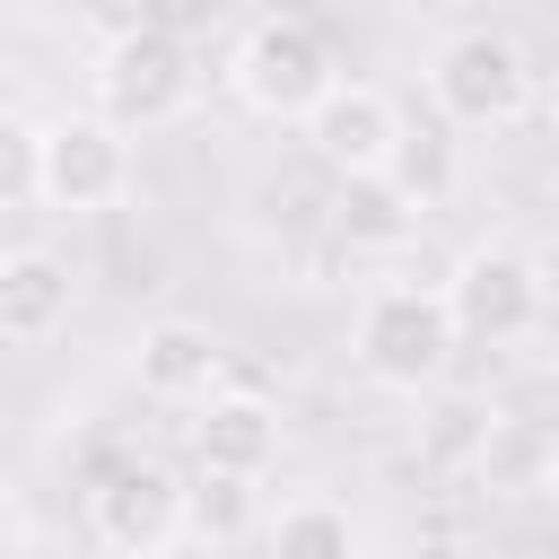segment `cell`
Segmentation results:
<instances>
[{"instance_id": "obj_1", "label": "cell", "mask_w": 559, "mask_h": 559, "mask_svg": "<svg viewBox=\"0 0 559 559\" xmlns=\"http://www.w3.org/2000/svg\"><path fill=\"white\" fill-rule=\"evenodd\" d=\"M463 332H454V306H445V280H376L358 297V323H349V358L367 384L384 393H428L445 384Z\"/></svg>"}, {"instance_id": "obj_2", "label": "cell", "mask_w": 559, "mask_h": 559, "mask_svg": "<svg viewBox=\"0 0 559 559\" xmlns=\"http://www.w3.org/2000/svg\"><path fill=\"white\" fill-rule=\"evenodd\" d=\"M533 96H542V70H533V52L515 35H498V26L437 35V52H428V105H437L445 131H515L533 114Z\"/></svg>"}, {"instance_id": "obj_3", "label": "cell", "mask_w": 559, "mask_h": 559, "mask_svg": "<svg viewBox=\"0 0 559 559\" xmlns=\"http://www.w3.org/2000/svg\"><path fill=\"white\" fill-rule=\"evenodd\" d=\"M192 87H201V70H192L183 35H166V26H122V35L96 52V70H87V105H96L105 122H122L131 140L183 122V114H192Z\"/></svg>"}, {"instance_id": "obj_4", "label": "cell", "mask_w": 559, "mask_h": 559, "mask_svg": "<svg viewBox=\"0 0 559 559\" xmlns=\"http://www.w3.org/2000/svg\"><path fill=\"white\" fill-rule=\"evenodd\" d=\"M332 79H341V70H332V44H323L306 17H288V9L253 17V26L236 35V52H227V96H236L245 114H262V122H306Z\"/></svg>"}, {"instance_id": "obj_5", "label": "cell", "mask_w": 559, "mask_h": 559, "mask_svg": "<svg viewBox=\"0 0 559 559\" xmlns=\"http://www.w3.org/2000/svg\"><path fill=\"white\" fill-rule=\"evenodd\" d=\"M445 306H454L463 349H515V341L542 323V262H533L515 236H480V245L454 253Z\"/></svg>"}, {"instance_id": "obj_6", "label": "cell", "mask_w": 559, "mask_h": 559, "mask_svg": "<svg viewBox=\"0 0 559 559\" xmlns=\"http://www.w3.org/2000/svg\"><path fill=\"white\" fill-rule=\"evenodd\" d=\"M87 533L122 559H157L175 542H192V489L175 480V463L157 454H122L96 489H87Z\"/></svg>"}, {"instance_id": "obj_7", "label": "cell", "mask_w": 559, "mask_h": 559, "mask_svg": "<svg viewBox=\"0 0 559 559\" xmlns=\"http://www.w3.org/2000/svg\"><path fill=\"white\" fill-rule=\"evenodd\" d=\"M131 192V131L105 122L96 105L87 114H61L44 122V166H35V201L61 210V218H96Z\"/></svg>"}, {"instance_id": "obj_8", "label": "cell", "mask_w": 559, "mask_h": 559, "mask_svg": "<svg viewBox=\"0 0 559 559\" xmlns=\"http://www.w3.org/2000/svg\"><path fill=\"white\" fill-rule=\"evenodd\" d=\"M297 131H306V148H314L323 175H384V166L402 157V131H411V122H402V105H393L384 87L332 79Z\"/></svg>"}, {"instance_id": "obj_9", "label": "cell", "mask_w": 559, "mask_h": 559, "mask_svg": "<svg viewBox=\"0 0 559 559\" xmlns=\"http://www.w3.org/2000/svg\"><path fill=\"white\" fill-rule=\"evenodd\" d=\"M79 314V280L52 245H0V349H44Z\"/></svg>"}, {"instance_id": "obj_10", "label": "cell", "mask_w": 559, "mask_h": 559, "mask_svg": "<svg viewBox=\"0 0 559 559\" xmlns=\"http://www.w3.org/2000/svg\"><path fill=\"white\" fill-rule=\"evenodd\" d=\"M131 376H140V393H148V402L201 411V402L227 384V349H218V332H210V323L166 314V323H148V332L131 341Z\"/></svg>"}, {"instance_id": "obj_11", "label": "cell", "mask_w": 559, "mask_h": 559, "mask_svg": "<svg viewBox=\"0 0 559 559\" xmlns=\"http://www.w3.org/2000/svg\"><path fill=\"white\" fill-rule=\"evenodd\" d=\"M192 454H201V472L262 480V472L280 463V411H271L262 393H236V384H218V393L201 402V419H192Z\"/></svg>"}, {"instance_id": "obj_12", "label": "cell", "mask_w": 559, "mask_h": 559, "mask_svg": "<svg viewBox=\"0 0 559 559\" xmlns=\"http://www.w3.org/2000/svg\"><path fill=\"white\" fill-rule=\"evenodd\" d=\"M341 192H332V236L349 245V253H393V245H411L419 236V192L384 166V175H332Z\"/></svg>"}, {"instance_id": "obj_13", "label": "cell", "mask_w": 559, "mask_h": 559, "mask_svg": "<svg viewBox=\"0 0 559 559\" xmlns=\"http://www.w3.org/2000/svg\"><path fill=\"white\" fill-rule=\"evenodd\" d=\"M262 542H271L280 559H349L367 533H358V515H349L341 498L306 489V498H280V507L262 515Z\"/></svg>"}, {"instance_id": "obj_14", "label": "cell", "mask_w": 559, "mask_h": 559, "mask_svg": "<svg viewBox=\"0 0 559 559\" xmlns=\"http://www.w3.org/2000/svg\"><path fill=\"white\" fill-rule=\"evenodd\" d=\"M550 437L533 428V419H489V437H480V480L498 489V498H542L550 489Z\"/></svg>"}, {"instance_id": "obj_15", "label": "cell", "mask_w": 559, "mask_h": 559, "mask_svg": "<svg viewBox=\"0 0 559 559\" xmlns=\"http://www.w3.org/2000/svg\"><path fill=\"white\" fill-rule=\"evenodd\" d=\"M393 175L419 192V210H437V201H445V183H454V140H445V122H437V131H402Z\"/></svg>"}, {"instance_id": "obj_16", "label": "cell", "mask_w": 559, "mask_h": 559, "mask_svg": "<svg viewBox=\"0 0 559 559\" xmlns=\"http://www.w3.org/2000/svg\"><path fill=\"white\" fill-rule=\"evenodd\" d=\"M35 166H44V122L0 114V210L35 201Z\"/></svg>"}, {"instance_id": "obj_17", "label": "cell", "mask_w": 559, "mask_h": 559, "mask_svg": "<svg viewBox=\"0 0 559 559\" xmlns=\"http://www.w3.org/2000/svg\"><path fill=\"white\" fill-rule=\"evenodd\" d=\"M245 489H253V480L201 472V489H192V542H236V533H245Z\"/></svg>"}]
</instances>
